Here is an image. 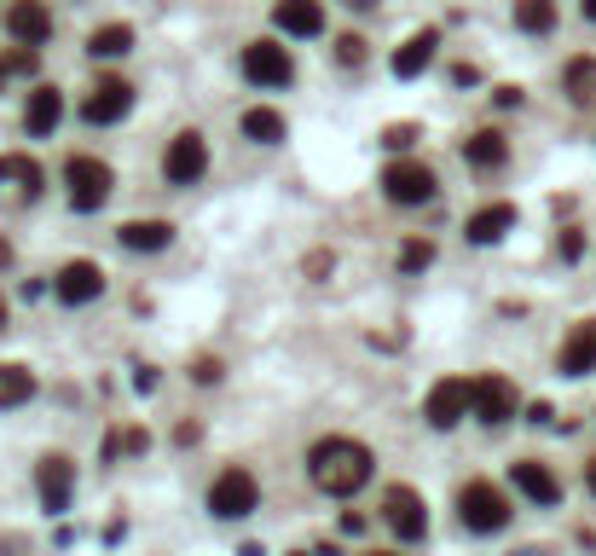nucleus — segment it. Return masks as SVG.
Wrapping results in <instances>:
<instances>
[{"label":"nucleus","instance_id":"obj_21","mask_svg":"<svg viewBox=\"0 0 596 556\" xmlns=\"http://www.w3.org/2000/svg\"><path fill=\"white\" fill-rule=\"evenodd\" d=\"M0 192H12L18 203H30V197L41 192L35 157H24V151H7V157H0Z\"/></svg>","mask_w":596,"mask_h":556},{"label":"nucleus","instance_id":"obj_13","mask_svg":"<svg viewBox=\"0 0 596 556\" xmlns=\"http://www.w3.org/2000/svg\"><path fill=\"white\" fill-rule=\"evenodd\" d=\"M7 35L18 41V47L53 41V7L47 0H7Z\"/></svg>","mask_w":596,"mask_h":556},{"label":"nucleus","instance_id":"obj_27","mask_svg":"<svg viewBox=\"0 0 596 556\" xmlns=\"http://www.w3.org/2000/svg\"><path fill=\"white\" fill-rule=\"evenodd\" d=\"M516 30L522 35H550L557 30V0H516Z\"/></svg>","mask_w":596,"mask_h":556},{"label":"nucleus","instance_id":"obj_2","mask_svg":"<svg viewBox=\"0 0 596 556\" xmlns=\"http://www.w3.org/2000/svg\"><path fill=\"white\" fill-rule=\"evenodd\" d=\"M435 192H440V180H435V169H428V162H417V157H400V162H388V169H382V197L400 203V209L435 203Z\"/></svg>","mask_w":596,"mask_h":556},{"label":"nucleus","instance_id":"obj_32","mask_svg":"<svg viewBox=\"0 0 596 556\" xmlns=\"http://www.w3.org/2000/svg\"><path fill=\"white\" fill-rule=\"evenodd\" d=\"M157 383H162V377H157V365L139 360V365H134V395H157Z\"/></svg>","mask_w":596,"mask_h":556},{"label":"nucleus","instance_id":"obj_24","mask_svg":"<svg viewBox=\"0 0 596 556\" xmlns=\"http://www.w3.org/2000/svg\"><path fill=\"white\" fill-rule=\"evenodd\" d=\"M134 53V30L128 24H99L88 35V58L93 65H111V58H128Z\"/></svg>","mask_w":596,"mask_h":556},{"label":"nucleus","instance_id":"obj_5","mask_svg":"<svg viewBox=\"0 0 596 556\" xmlns=\"http://www.w3.org/2000/svg\"><path fill=\"white\" fill-rule=\"evenodd\" d=\"M65 185H70V209L93 215L99 203L111 197L116 174H111V162H99V157H70V162H65Z\"/></svg>","mask_w":596,"mask_h":556},{"label":"nucleus","instance_id":"obj_35","mask_svg":"<svg viewBox=\"0 0 596 556\" xmlns=\"http://www.w3.org/2000/svg\"><path fill=\"white\" fill-rule=\"evenodd\" d=\"M492 105H498V111H516V105H522V88H492Z\"/></svg>","mask_w":596,"mask_h":556},{"label":"nucleus","instance_id":"obj_33","mask_svg":"<svg viewBox=\"0 0 596 556\" xmlns=\"http://www.w3.org/2000/svg\"><path fill=\"white\" fill-rule=\"evenodd\" d=\"M192 377H197L203 388H215V383H220V360H215V354H203V360L192 365Z\"/></svg>","mask_w":596,"mask_h":556},{"label":"nucleus","instance_id":"obj_40","mask_svg":"<svg viewBox=\"0 0 596 556\" xmlns=\"http://www.w3.org/2000/svg\"><path fill=\"white\" fill-rule=\"evenodd\" d=\"M0 266H12V243L7 238H0Z\"/></svg>","mask_w":596,"mask_h":556},{"label":"nucleus","instance_id":"obj_23","mask_svg":"<svg viewBox=\"0 0 596 556\" xmlns=\"http://www.w3.org/2000/svg\"><path fill=\"white\" fill-rule=\"evenodd\" d=\"M122 250H146V256H157V250H169V243H174V226L169 220H128V226H122Z\"/></svg>","mask_w":596,"mask_h":556},{"label":"nucleus","instance_id":"obj_16","mask_svg":"<svg viewBox=\"0 0 596 556\" xmlns=\"http://www.w3.org/2000/svg\"><path fill=\"white\" fill-rule=\"evenodd\" d=\"M58 122H65V93H58L53 81H41V88L30 93V105H24V128H30L35 139H53Z\"/></svg>","mask_w":596,"mask_h":556},{"label":"nucleus","instance_id":"obj_3","mask_svg":"<svg viewBox=\"0 0 596 556\" xmlns=\"http://www.w3.org/2000/svg\"><path fill=\"white\" fill-rule=\"evenodd\" d=\"M238 70H243L250 88H290V81H296V58H290L284 41H250L243 58H238Z\"/></svg>","mask_w":596,"mask_h":556},{"label":"nucleus","instance_id":"obj_36","mask_svg":"<svg viewBox=\"0 0 596 556\" xmlns=\"http://www.w3.org/2000/svg\"><path fill=\"white\" fill-rule=\"evenodd\" d=\"M451 81H458V88H475L481 70H475V65H458V70H451Z\"/></svg>","mask_w":596,"mask_h":556},{"label":"nucleus","instance_id":"obj_39","mask_svg":"<svg viewBox=\"0 0 596 556\" xmlns=\"http://www.w3.org/2000/svg\"><path fill=\"white\" fill-rule=\"evenodd\" d=\"M509 556H550L545 545H522V551H509Z\"/></svg>","mask_w":596,"mask_h":556},{"label":"nucleus","instance_id":"obj_6","mask_svg":"<svg viewBox=\"0 0 596 556\" xmlns=\"http://www.w3.org/2000/svg\"><path fill=\"white\" fill-rule=\"evenodd\" d=\"M469 411H475V377H440L423 400V418L435 429H458Z\"/></svg>","mask_w":596,"mask_h":556},{"label":"nucleus","instance_id":"obj_45","mask_svg":"<svg viewBox=\"0 0 596 556\" xmlns=\"http://www.w3.org/2000/svg\"><path fill=\"white\" fill-rule=\"evenodd\" d=\"M7 76H12V70H7V65H0V93H7Z\"/></svg>","mask_w":596,"mask_h":556},{"label":"nucleus","instance_id":"obj_22","mask_svg":"<svg viewBox=\"0 0 596 556\" xmlns=\"http://www.w3.org/2000/svg\"><path fill=\"white\" fill-rule=\"evenodd\" d=\"M463 162H469V169H504V162H509V139L498 128H475L463 139Z\"/></svg>","mask_w":596,"mask_h":556},{"label":"nucleus","instance_id":"obj_15","mask_svg":"<svg viewBox=\"0 0 596 556\" xmlns=\"http://www.w3.org/2000/svg\"><path fill=\"white\" fill-rule=\"evenodd\" d=\"M435 53H440V30H417V35H405L400 47H394L388 70H394L400 81H411V76H423L428 65H435Z\"/></svg>","mask_w":596,"mask_h":556},{"label":"nucleus","instance_id":"obj_37","mask_svg":"<svg viewBox=\"0 0 596 556\" xmlns=\"http://www.w3.org/2000/svg\"><path fill=\"white\" fill-rule=\"evenodd\" d=\"M0 556H24V540H18V533H0Z\"/></svg>","mask_w":596,"mask_h":556},{"label":"nucleus","instance_id":"obj_7","mask_svg":"<svg viewBox=\"0 0 596 556\" xmlns=\"http://www.w3.org/2000/svg\"><path fill=\"white\" fill-rule=\"evenodd\" d=\"M458 517H463L469 533H498V527L509 522V499H504L492 481H469V487L458 492Z\"/></svg>","mask_w":596,"mask_h":556},{"label":"nucleus","instance_id":"obj_38","mask_svg":"<svg viewBox=\"0 0 596 556\" xmlns=\"http://www.w3.org/2000/svg\"><path fill=\"white\" fill-rule=\"evenodd\" d=\"M342 7H347V12H377L382 0H342Z\"/></svg>","mask_w":596,"mask_h":556},{"label":"nucleus","instance_id":"obj_28","mask_svg":"<svg viewBox=\"0 0 596 556\" xmlns=\"http://www.w3.org/2000/svg\"><path fill=\"white\" fill-rule=\"evenodd\" d=\"M591 93H596V58H573L568 65V99L573 105H585Z\"/></svg>","mask_w":596,"mask_h":556},{"label":"nucleus","instance_id":"obj_42","mask_svg":"<svg viewBox=\"0 0 596 556\" xmlns=\"http://www.w3.org/2000/svg\"><path fill=\"white\" fill-rule=\"evenodd\" d=\"M580 12L591 18V24H596V0H580Z\"/></svg>","mask_w":596,"mask_h":556},{"label":"nucleus","instance_id":"obj_14","mask_svg":"<svg viewBox=\"0 0 596 556\" xmlns=\"http://www.w3.org/2000/svg\"><path fill=\"white\" fill-rule=\"evenodd\" d=\"M273 30L290 35V41L324 35V0H278V7H273Z\"/></svg>","mask_w":596,"mask_h":556},{"label":"nucleus","instance_id":"obj_10","mask_svg":"<svg viewBox=\"0 0 596 556\" xmlns=\"http://www.w3.org/2000/svg\"><path fill=\"white\" fill-rule=\"evenodd\" d=\"M35 492H41V510L47 517H65L70 499H76V464L65 452H47V458L35 464Z\"/></svg>","mask_w":596,"mask_h":556},{"label":"nucleus","instance_id":"obj_26","mask_svg":"<svg viewBox=\"0 0 596 556\" xmlns=\"http://www.w3.org/2000/svg\"><path fill=\"white\" fill-rule=\"evenodd\" d=\"M284 134H290V122H284V111H273V105L243 111V139H255V146H278Z\"/></svg>","mask_w":596,"mask_h":556},{"label":"nucleus","instance_id":"obj_4","mask_svg":"<svg viewBox=\"0 0 596 556\" xmlns=\"http://www.w3.org/2000/svg\"><path fill=\"white\" fill-rule=\"evenodd\" d=\"M255 504H261V481L250 476L243 464H232V469H220L215 476V487H209V510L220 522H243V517H255Z\"/></svg>","mask_w":596,"mask_h":556},{"label":"nucleus","instance_id":"obj_41","mask_svg":"<svg viewBox=\"0 0 596 556\" xmlns=\"http://www.w3.org/2000/svg\"><path fill=\"white\" fill-rule=\"evenodd\" d=\"M585 487H591V492H596V458H591V464H585Z\"/></svg>","mask_w":596,"mask_h":556},{"label":"nucleus","instance_id":"obj_43","mask_svg":"<svg viewBox=\"0 0 596 556\" xmlns=\"http://www.w3.org/2000/svg\"><path fill=\"white\" fill-rule=\"evenodd\" d=\"M0 331H7V291H0Z\"/></svg>","mask_w":596,"mask_h":556},{"label":"nucleus","instance_id":"obj_47","mask_svg":"<svg viewBox=\"0 0 596 556\" xmlns=\"http://www.w3.org/2000/svg\"><path fill=\"white\" fill-rule=\"evenodd\" d=\"M296 556H301V551H296Z\"/></svg>","mask_w":596,"mask_h":556},{"label":"nucleus","instance_id":"obj_25","mask_svg":"<svg viewBox=\"0 0 596 556\" xmlns=\"http://www.w3.org/2000/svg\"><path fill=\"white\" fill-rule=\"evenodd\" d=\"M30 400H35V371L0 360V411H18V406H30Z\"/></svg>","mask_w":596,"mask_h":556},{"label":"nucleus","instance_id":"obj_20","mask_svg":"<svg viewBox=\"0 0 596 556\" xmlns=\"http://www.w3.org/2000/svg\"><path fill=\"white\" fill-rule=\"evenodd\" d=\"M504 232H516V203H486V209H475L463 226L469 243H498Z\"/></svg>","mask_w":596,"mask_h":556},{"label":"nucleus","instance_id":"obj_31","mask_svg":"<svg viewBox=\"0 0 596 556\" xmlns=\"http://www.w3.org/2000/svg\"><path fill=\"white\" fill-rule=\"evenodd\" d=\"M331 47H336V65H347V70L365 65V35H336Z\"/></svg>","mask_w":596,"mask_h":556},{"label":"nucleus","instance_id":"obj_30","mask_svg":"<svg viewBox=\"0 0 596 556\" xmlns=\"http://www.w3.org/2000/svg\"><path fill=\"white\" fill-rule=\"evenodd\" d=\"M417 122H394V128H382V139H377V146L382 151H411V146H417Z\"/></svg>","mask_w":596,"mask_h":556},{"label":"nucleus","instance_id":"obj_17","mask_svg":"<svg viewBox=\"0 0 596 556\" xmlns=\"http://www.w3.org/2000/svg\"><path fill=\"white\" fill-rule=\"evenodd\" d=\"M475 418L492 423V429L509 423V418H516V388H509L504 377H492V371H486V377H475Z\"/></svg>","mask_w":596,"mask_h":556},{"label":"nucleus","instance_id":"obj_44","mask_svg":"<svg viewBox=\"0 0 596 556\" xmlns=\"http://www.w3.org/2000/svg\"><path fill=\"white\" fill-rule=\"evenodd\" d=\"M238 556H266V551H261V545H243V551H238Z\"/></svg>","mask_w":596,"mask_h":556},{"label":"nucleus","instance_id":"obj_9","mask_svg":"<svg viewBox=\"0 0 596 556\" xmlns=\"http://www.w3.org/2000/svg\"><path fill=\"white\" fill-rule=\"evenodd\" d=\"M162 174H169V185H197L203 174H209V139H203L197 128L174 134L169 151H162Z\"/></svg>","mask_w":596,"mask_h":556},{"label":"nucleus","instance_id":"obj_8","mask_svg":"<svg viewBox=\"0 0 596 556\" xmlns=\"http://www.w3.org/2000/svg\"><path fill=\"white\" fill-rule=\"evenodd\" d=\"M128 111H134V81H122V76H99L93 93L81 99V122H88V128H111V122H122Z\"/></svg>","mask_w":596,"mask_h":556},{"label":"nucleus","instance_id":"obj_46","mask_svg":"<svg viewBox=\"0 0 596 556\" xmlns=\"http://www.w3.org/2000/svg\"><path fill=\"white\" fill-rule=\"evenodd\" d=\"M371 556H400V551H371Z\"/></svg>","mask_w":596,"mask_h":556},{"label":"nucleus","instance_id":"obj_11","mask_svg":"<svg viewBox=\"0 0 596 556\" xmlns=\"http://www.w3.org/2000/svg\"><path fill=\"white\" fill-rule=\"evenodd\" d=\"M382 522L394 527V540L417 545L423 533H428V504H423V492H411V487H388V492H382Z\"/></svg>","mask_w":596,"mask_h":556},{"label":"nucleus","instance_id":"obj_12","mask_svg":"<svg viewBox=\"0 0 596 556\" xmlns=\"http://www.w3.org/2000/svg\"><path fill=\"white\" fill-rule=\"evenodd\" d=\"M53 296L65 307H88V302L105 296V273H99L93 261H65L58 266V279H53Z\"/></svg>","mask_w":596,"mask_h":556},{"label":"nucleus","instance_id":"obj_18","mask_svg":"<svg viewBox=\"0 0 596 556\" xmlns=\"http://www.w3.org/2000/svg\"><path fill=\"white\" fill-rule=\"evenodd\" d=\"M509 481H516V492L522 499H532V504H562V481L550 476L545 464H532V458H522V464H509Z\"/></svg>","mask_w":596,"mask_h":556},{"label":"nucleus","instance_id":"obj_19","mask_svg":"<svg viewBox=\"0 0 596 556\" xmlns=\"http://www.w3.org/2000/svg\"><path fill=\"white\" fill-rule=\"evenodd\" d=\"M557 371L562 377H591L596 371V319L573 325V337L562 342V354H557Z\"/></svg>","mask_w":596,"mask_h":556},{"label":"nucleus","instance_id":"obj_1","mask_svg":"<svg viewBox=\"0 0 596 556\" xmlns=\"http://www.w3.org/2000/svg\"><path fill=\"white\" fill-rule=\"evenodd\" d=\"M371 446H359V441H347V435H331V441H319L313 452H307V476H313L319 492H331V499H354V492L371 481Z\"/></svg>","mask_w":596,"mask_h":556},{"label":"nucleus","instance_id":"obj_29","mask_svg":"<svg viewBox=\"0 0 596 556\" xmlns=\"http://www.w3.org/2000/svg\"><path fill=\"white\" fill-rule=\"evenodd\" d=\"M423 266H435V243L428 238H411L400 250V273H423Z\"/></svg>","mask_w":596,"mask_h":556},{"label":"nucleus","instance_id":"obj_34","mask_svg":"<svg viewBox=\"0 0 596 556\" xmlns=\"http://www.w3.org/2000/svg\"><path fill=\"white\" fill-rule=\"evenodd\" d=\"M557 250H562V261H580V256H585V238H580V232H562Z\"/></svg>","mask_w":596,"mask_h":556}]
</instances>
